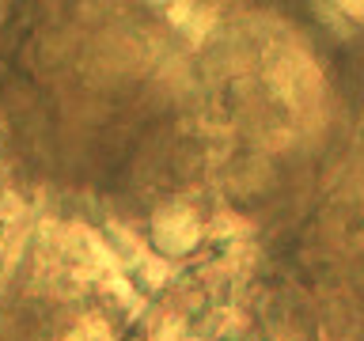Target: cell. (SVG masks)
<instances>
[{
	"label": "cell",
	"mask_w": 364,
	"mask_h": 341,
	"mask_svg": "<svg viewBox=\"0 0 364 341\" xmlns=\"http://www.w3.org/2000/svg\"><path fill=\"white\" fill-rule=\"evenodd\" d=\"M152 243H156L159 254H186V250H193L201 243V220L193 216V209H186V205L156 212Z\"/></svg>",
	"instance_id": "cell-1"
},
{
	"label": "cell",
	"mask_w": 364,
	"mask_h": 341,
	"mask_svg": "<svg viewBox=\"0 0 364 341\" xmlns=\"http://www.w3.org/2000/svg\"><path fill=\"white\" fill-rule=\"evenodd\" d=\"M65 341H114V334H110V326L102 323L99 315H84L80 323L65 334Z\"/></svg>",
	"instance_id": "cell-3"
},
{
	"label": "cell",
	"mask_w": 364,
	"mask_h": 341,
	"mask_svg": "<svg viewBox=\"0 0 364 341\" xmlns=\"http://www.w3.org/2000/svg\"><path fill=\"white\" fill-rule=\"evenodd\" d=\"M23 212H27V205L16 190H0V224L11 227V224H23Z\"/></svg>",
	"instance_id": "cell-4"
},
{
	"label": "cell",
	"mask_w": 364,
	"mask_h": 341,
	"mask_svg": "<svg viewBox=\"0 0 364 341\" xmlns=\"http://www.w3.org/2000/svg\"><path fill=\"white\" fill-rule=\"evenodd\" d=\"M167 16H171V23H175L182 34H190V42H201L205 34H209V27H213L216 11L213 8H201V4H175Z\"/></svg>",
	"instance_id": "cell-2"
},
{
	"label": "cell",
	"mask_w": 364,
	"mask_h": 341,
	"mask_svg": "<svg viewBox=\"0 0 364 341\" xmlns=\"http://www.w3.org/2000/svg\"><path fill=\"white\" fill-rule=\"evenodd\" d=\"M152 341H186V323H182L178 315H167L164 323L156 326Z\"/></svg>",
	"instance_id": "cell-5"
}]
</instances>
